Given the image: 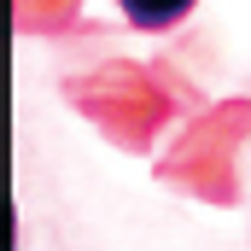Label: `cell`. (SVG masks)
<instances>
[{
    "mask_svg": "<svg viewBox=\"0 0 251 251\" xmlns=\"http://www.w3.org/2000/svg\"><path fill=\"white\" fill-rule=\"evenodd\" d=\"M187 6H170V12H146V6H128V18L134 24H170V18H181Z\"/></svg>",
    "mask_w": 251,
    "mask_h": 251,
    "instance_id": "obj_1",
    "label": "cell"
}]
</instances>
